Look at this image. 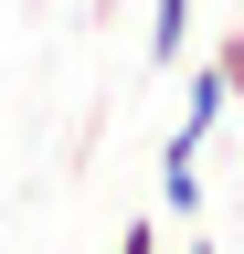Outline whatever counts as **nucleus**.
I'll return each instance as SVG.
<instances>
[{"mask_svg": "<svg viewBox=\"0 0 244 254\" xmlns=\"http://www.w3.org/2000/svg\"><path fill=\"white\" fill-rule=\"evenodd\" d=\"M117 254H160V212H128V233H117Z\"/></svg>", "mask_w": 244, "mask_h": 254, "instance_id": "nucleus-4", "label": "nucleus"}, {"mask_svg": "<svg viewBox=\"0 0 244 254\" xmlns=\"http://www.w3.org/2000/svg\"><path fill=\"white\" fill-rule=\"evenodd\" d=\"M212 74H223V95H244V21L223 32V43H212Z\"/></svg>", "mask_w": 244, "mask_h": 254, "instance_id": "nucleus-3", "label": "nucleus"}, {"mask_svg": "<svg viewBox=\"0 0 244 254\" xmlns=\"http://www.w3.org/2000/svg\"><path fill=\"white\" fill-rule=\"evenodd\" d=\"M180 254H212V244H180Z\"/></svg>", "mask_w": 244, "mask_h": 254, "instance_id": "nucleus-5", "label": "nucleus"}, {"mask_svg": "<svg viewBox=\"0 0 244 254\" xmlns=\"http://www.w3.org/2000/svg\"><path fill=\"white\" fill-rule=\"evenodd\" d=\"M180 43H191V0H160V21H149V64H180Z\"/></svg>", "mask_w": 244, "mask_h": 254, "instance_id": "nucleus-2", "label": "nucleus"}, {"mask_svg": "<svg viewBox=\"0 0 244 254\" xmlns=\"http://www.w3.org/2000/svg\"><path fill=\"white\" fill-rule=\"evenodd\" d=\"M223 106H234V95H223V74L202 64V74H191V95H180V127H170V138H180V148H212V127H223Z\"/></svg>", "mask_w": 244, "mask_h": 254, "instance_id": "nucleus-1", "label": "nucleus"}]
</instances>
